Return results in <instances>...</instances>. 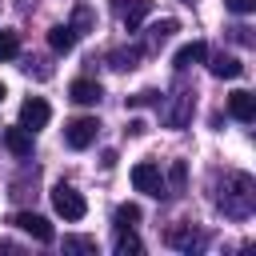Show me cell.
Segmentation results:
<instances>
[{
  "mask_svg": "<svg viewBox=\"0 0 256 256\" xmlns=\"http://www.w3.org/2000/svg\"><path fill=\"white\" fill-rule=\"evenodd\" d=\"M216 208L232 220H248L256 208V180L248 172H228L216 188Z\"/></svg>",
  "mask_w": 256,
  "mask_h": 256,
  "instance_id": "1",
  "label": "cell"
},
{
  "mask_svg": "<svg viewBox=\"0 0 256 256\" xmlns=\"http://www.w3.org/2000/svg\"><path fill=\"white\" fill-rule=\"evenodd\" d=\"M132 188L136 192H144V196H168V188H164V176H160V168L152 164V160H140L136 168H132Z\"/></svg>",
  "mask_w": 256,
  "mask_h": 256,
  "instance_id": "2",
  "label": "cell"
},
{
  "mask_svg": "<svg viewBox=\"0 0 256 256\" xmlns=\"http://www.w3.org/2000/svg\"><path fill=\"white\" fill-rule=\"evenodd\" d=\"M52 208H56L64 220H84V212H88L84 196H80L72 184H56V188H52Z\"/></svg>",
  "mask_w": 256,
  "mask_h": 256,
  "instance_id": "3",
  "label": "cell"
},
{
  "mask_svg": "<svg viewBox=\"0 0 256 256\" xmlns=\"http://www.w3.org/2000/svg\"><path fill=\"white\" fill-rule=\"evenodd\" d=\"M192 108H196V92H192V88H176V92H172V104H168V112H164V124H168V128H184V124L192 120Z\"/></svg>",
  "mask_w": 256,
  "mask_h": 256,
  "instance_id": "4",
  "label": "cell"
},
{
  "mask_svg": "<svg viewBox=\"0 0 256 256\" xmlns=\"http://www.w3.org/2000/svg\"><path fill=\"white\" fill-rule=\"evenodd\" d=\"M96 132H100V124H96L92 116H76V120L64 124V144L76 148V152H84V148L96 140Z\"/></svg>",
  "mask_w": 256,
  "mask_h": 256,
  "instance_id": "5",
  "label": "cell"
},
{
  "mask_svg": "<svg viewBox=\"0 0 256 256\" xmlns=\"http://www.w3.org/2000/svg\"><path fill=\"white\" fill-rule=\"evenodd\" d=\"M12 224H16L20 232H28L32 240H40V244H52V240H56L52 224H48L40 212H16V216H12Z\"/></svg>",
  "mask_w": 256,
  "mask_h": 256,
  "instance_id": "6",
  "label": "cell"
},
{
  "mask_svg": "<svg viewBox=\"0 0 256 256\" xmlns=\"http://www.w3.org/2000/svg\"><path fill=\"white\" fill-rule=\"evenodd\" d=\"M48 120H52V108H48V100H40V96H28V100L20 104V128L36 132V128H44Z\"/></svg>",
  "mask_w": 256,
  "mask_h": 256,
  "instance_id": "7",
  "label": "cell"
},
{
  "mask_svg": "<svg viewBox=\"0 0 256 256\" xmlns=\"http://www.w3.org/2000/svg\"><path fill=\"white\" fill-rule=\"evenodd\" d=\"M228 112H232L240 124H252V120H256V96L244 92V88H236V92L228 96Z\"/></svg>",
  "mask_w": 256,
  "mask_h": 256,
  "instance_id": "8",
  "label": "cell"
},
{
  "mask_svg": "<svg viewBox=\"0 0 256 256\" xmlns=\"http://www.w3.org/2000/svg\"><path fill=\"white\" fill-rule=\"evenodd\" d=\"M68 96H72L76 104H100V96H104V88H100L96 80H88V76H80V80H72V84H68Z\"/></svg>",
  "mask_w": 256,
  "mask_h": 256,
  "instance_id": "9",
  "label": "cell"
},
{
  "mask_svg": "<svg viewBox=\"0 0 256 256\" xmlns=\"http://www.w3.org/2000/svg\"><path fill=\"white\" fill-rule=\"evenodd\" d=\"M168 244H172V248L192 252V248H200V244H204V236H200L192 224H172V228H168Z\"/></svg>",
  "mask_w": 256,
  "mask_h": 256,
  "instance_id": "10",
  "label": "cell"
},
{
  "mask_svg": "<svg viewBox=\"0 0 256 256\" xmlns=\"http://www.w3.org/2000/svg\"><path fill=\"white\" fill-rule=\"evenodd\" d=\"M208 72H212L216 80H236V76H244V64H240L236 56L216 52V56H212V64H208Z\"/></svg>",
  "mask_w": 256,
  "mask_h": 256,
  "instance_id": "11",
  "label": "cell"
},
{
  "mask_svg": "<svg viewBox=\"0 0 256 256\" xmlns=\"http://www.w3.org/2000/svg\"><path fill=\"white\" fill-rule=\"evenodd\" d=\"M148 12H152V0H128V4H120V20H124L128 32H136Z\"/></svg>",
  "mask_w": 256,
  "mask_h": 256,
  "instance_id": "12",
  "label": "cell"
},
{
  "mask_svg": "<svg viewBox=\"0 0 256 256\" xmlns=\"http://www.w3.org/2000/svg\"><path fill=\"white\" fill-rule=\"evenodd\" d=\"M76 40H80V36H76V28H72V24H56V28L48 32V44H52V52H64V56L76 48Z\"/></svg>",
  "mask_w": 256,
  "mask_h": 256,
  "instance_id": "13",
  "label": "cell"
},
{
  "mask_svg": "<svg viewBox=\"0 0 256 256\" xmlns=\"http://www.w3.org/2000/svg\"><path fill=\"white\" fill-rule=\"evenodd\" d=\"M208 56V48H204V40H192V44H184L176 56H172V64H176V72H184V68H192V64H200Z\"/></svg>",
  "mask_w": 256,
  "mask_h": 256,
  "instance_id": "14",
  "label": "cell"
},
{
  "mask_svg": "<svg viewBox=\"0 0 256 256\" xmlns=\"http://www.w3.org/2000/svg\"><path fill=\"white\" fill-rule=\"evenodd\" d=\"M4 144H8V152H12V156H32V132H28V128H20V124L4 132Z\"/></svg>",
  "mask_w": 256,
  "mask_h": 256,
  "instance_id": "15",
  "label": "cell"
},
{
  "mask_svg": "<svg viewBox=\"0 0 256 256\" xmlns=\"http://www.w3.org/2000/svg\"><path fill=\"white\" fill-rule=\"evenodd\" d=\"M180 24L176 20H156L152 28H148V40H144V52H152V48H160L164 40H172V32H176Z\"/></svg>",
  "mask_w": 256,
  "mask_h": 256,
  "instance_id": "16",
  "label": "cell"
},
{
  "mask_svg": "<svg viewBox=\"0 0 256 256\" xmlns=\"http://www.w3.org/2000/svg\"><path fill=\"white\" fill-rule=\"evenodd\" d=\"M140 56H144V48L136 44V48H116V52H108V64L116 68V72H128V68H136L140 64Z\"/></svg>",
  "mask_w": 256,
  "mask_h": 256,
  "instance_id": "17",
  "label": "cell"
},
{
  "mask_svg": "<svg viewBox=\"0 0 256 256\" xmlns=\"http://www.w3.org/2000/svg\"><path fill=\"white\" fill-rule=\"evenodd\" d=\"M72 28H76V36L96 32V12H92L88 4H76V8H72Z\"/></svg>",
  "mask_w": 256,
  "mask_h": 256,
  "instance_id": "18",
  "label": "cell"
},
{
  "mask_svg": "<svg viewBox=\"0 0 256 256\" xmlns=\"http://www.w3.org/2000/svg\"><path fill=\"white\" fill-rule=\"evenodd\" d=\"M116 232H120V236H116V256H136V252L144 248V244L132 236V228H116Z\"/></svg>",
  "mask_w": 256,
  "mask_h": 256,
  "instance_id": "19",
  "label": "cell"
},
{
  "mask_svg": "<svg viewBox=\"0 0 256 256\" xmlns=\"http://www.w3.org/2000/svg\"><path fill=\"white\" fill-rule=\"evenodd\" d=\"M20 56V36L12 28H0V60H16Z\"/></svg>",
  "mask_w": 256,
  "mask_h": 256,
  "instance_id": "20",
  "label": "cell"
},
{
  "mask_svg": "<svg viewBox=\"0 0 256 256\" xmlns=\"http://www.w3.org/2000/svg\"><path fill=\"white\" fill-rule=\"evenodd\" d=\"M136 220H140V208H136V204H120V208L112 212V224H116V228H132Z\"/></svg>",
  "mask_w": 256,
  "mask_h": 256,
  "instance_id": "21",
  "label": "cell"
},
{
  "mask_svg": "<svg viewBox=\"0 0 256 256\" xmlns=\"http://www.w3.org/2000/svg\"><path fill=\"white\" fill-rule=\"evenodd\" d=\"M64 252H96L92 236H64Z\"/></svg>",
  "mask_w": 256,
  "mask_h": 256,
  "instance_id": "22",
  "label": "cell"
},
{
  "mask_svg": "<svg viewBox=\"0 0 256 256\" xmlns=\"http://www.w3.org/2000/svg\"><path fill=\"white\" fill-rule=\"evenodd\" d=\"M184 180H188V168H184V160H176V164L168 168V184H172V192H184Z\"/></svg>",
  "mask_w": 256,
  "mask_h": 256,
  "instance_id": "23",
  "label": "cell"
},
{
  "mask_svg": "<svg viewBox=\"0 0 256 256\" xmlns=\"http://www.w3.org/2000/svg\"><path fill=\"white\" fill-rule=\"evenodd\" d=\"M224 8H228V12H236V16H248V12L256 8V0H224Z\"/></svg>",
  "mask_w": 256,
  "mask_h": 256,
  "instance_id": "24",
  "label": "cell"
},
{
  "mask_svg": "<svg viewBox=\"0 0 256 256\" xmlns=\"http://www.w3.org/2000/svg\"><path fill=\"white\" fill-rule=\"evenodd\" d=\"M128 104H132V108H140V104H160V92H136V96H128Z\"/></svg>",
  "mask_w": 256,
  "mask_h": 256,
  "instance_id": "25",
  "label": "cell"
},
{
  "mask_svg": "<svg viewBox=\"0 0 256 256\" xmlns=\"http://www.w3.org/2000/svg\"><path fill=\"white\" fill-rule=\"evenodd\" d=\"M228 36H232L236 44H252V36H248V28H244V24H236V28H228Z\"/></svg>",
  "mask_w": 256,
  "mask_h": 256,
  "instance_id": "26",
  "label": "cell"
},
{
  "mask_svg": "<svg viewBox=\"0 0 256 256\" xmlns=\"http://www.w3.org/2000/svg\"><path fill=\"white\" fill-rule=\"evenodd\" d=\"M128 132H132V136H144V132H148V124H144V120H132V124H128Z\"/></svg>",
  "mask_w": 256,
  "mask_h": 256,
  "instance_id": "27",
  "label": "cell"
},
{
  "mask_svg": "<svg viewBox=\"0 0 256 256\" xmlns=\"http://www.w3.org/2000/svg\"><path fill=\"white\" fill-rule=\"evenodd\" d=\"M4 96H8V88H4V84H0V104H4Z\"/></svg>",
  "mask_w": 256,
  "mask_h": 256,
  "instance_id": "28",
  "label": "cell"
}]
</instances>
